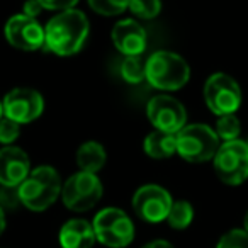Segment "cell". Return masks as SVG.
I'll list each match as a JSON object with an SVG mask.
<instances>
[{
    "label": "cell",
    "instance_id": "obj_1",
    "mask_svg": "<svg viewBox=\"0 0 248 248\" xmlns=\"http://www.w3.org/2000/svg\"><path fill=\"white\" fill-rule=\"evenodd\" d=\"M89 34L85 14L75 9L56 14L45 28V48L60 56H70L80 51Z\"/></svg>",
    "mask_w": 248,
    "mask_h": 248
},
{
    "label": "cell",
    "instance_id": "obj_2",
    "mask_svg": "<svg viewBox=\"0 0 248 248\" xmlns=\"http://www.w3.org/2000/svg\"><path fill=\"white\" fill-rule=\"evenodd\" d=\"M19 201L31 211H46L62 194V180L53 167H38L17 187Z\"/></svg>",
    "mask_w": 248,
    "mask_h": 248
},
{
    "label": "cell",
    "instance_id": "obj_3",
    "mask_svg": "<svg viewBox=\"0 0 248 248\" xmlns=\"http://www.w3.org/2000/svg\"><path fill=\"white\" fill-rule=\"evenodd\" d=\"M187 62L172 51H156L146 60V80L158 90H179L189 82Z\"/></svg>",
    "mask_w": 248,
    "mask_h": 248
},
{
    "label": "cell",
    "instance_id": "obj_4",
    "mask_svg": "<svg viewBox=\"0 0 248 248\" xmlns=\"http://www.w3.org/2000/svg\"><path fill=\"white\" fill-rule=\"evenodd\" d=\"M177 153L186 162L202 163L214 158L219 148V138L216 131L206 124H190L184 126L175 135Z\"/></svg>",
    "mask_w": 248,
    "mask_h": 248
},
{
    "label": "cell",
    "instance_id": "obj_5",
    "mask_svg": "<svg viewBox=\"0 0 248 248\" xmlns=\"http://www.w3.org/2000/svg\"><path fill=\"white\" fill-rule=\"evenodd\" d=\"M95 238L109 248L128 247L135 238V224L131 217L117 207H106L93 217Z\"/></svg>",
    "mask_w": 248,
    "mask_h": 248
},
{
    "label": "cell",
    "instance_id": "obj_6",
    "mask_svg": "<svg viewBox=\"0 0 248 248\" xmlns=\"http://www.w3.org/2000/svg\"><path fill=\"white\" fill-rule=\"evenodd\" d=\"M214 172L221 182L240 186L248 179V145L240 140L226 141L214 155Z\"/></svg>",
    "mask_w": 248,
    "mask_h": 248
},
{
    "label": "cell",
    "instance_id": "obj_7",
    "mask_svg": "<svg viewBox=\"0 0 248 248\" xmlns=\"http://www.w3.org/2000/svg\"><path fill=\"white\" fill-rule=\"evenodd\" d=\"M63 204L70 211L83 213L95 206L102 197V184L95 173L77 172L62 187Z\"/></svg>",
    "mask_w": 248,
    "mask_h": 248
},
{
    "label": "cell",
    "instance_id": "obj_8",
    "mask_svg": "<svg viewBox=\"0 0 248 248\" xmlns=\"http://www.w3.org/2000/svg\"><path fill=\"white\" fill-rule=\"evenodd\" d=\"M204 99L207 107L217 116L234 114L241 104L240 85L226 73H214L204 85Z\"/></svg>",
    "mask_w": 248,
    "mask_h": 248
},
{
    "label": "cell",
    "instance_id": "obj_9",
    "mask_svg": "<svg viewBox=\"0 0 248 248\" xmlns=\"http://www.w3.org/2000/svg\"><path fill=\"white\" fill-rule=\"evenodd\" d=\"M172 202L173 201L169 190L155 184L140 187L133 196V209L138 214V217L153 224L167 219Z\"/></svg>",
    "mask_w": 248,
    "mask_h": 248
},
{
    "label": "cell",
    "instance_id": "obj_10",
    "mask_svg": "<svg viewBox=\"0 0 248 248\" xmlns=\"http://www.w3.org/2000/svg\"><path fill=\"white\" fill-rule=\"evenodd\" d=\"M146 116L156 131L177 135L186 126L187 114L184 106L170 95H156L146 106Z\"/></svg>",
    "mask_w": 248,
    "mask_h": 248
},
{
    "label": "cell",
    "instance_id": "obj_11",
    "mask_svg": "<svg viewBox=\"0 0 248 248\" xmlns=\"http://www.w3.org/2000/svg\"><path fill=\"white\" fill-rule=\"evenodd\" d=\"M4 116L17 124L31 123L38 119L45 110L41 93L32 89H14L4 99Z\"/></svg>",
    "mask_w": 248,
    "mask_h": 248
},
{
    "label": "cell",
    "instance_id": "obj_12",
    "mask_svg": "<svg viewBox=\"0 0 248 248\" xmlns=\"http://www.w3.org/2000/svg\"><path fill=\"white\" fill-rule=\"evenodd\" d=\"M5 38L14 48L22 51H36L46 43L45 29L36 19L28 16H14L5 24Z\"/></svg>",
    "mask_w": 248,
    "mask_h": 248
},
{
    "label": "cell",
    "instance_id": "obj_13",
    "mask_svg": "<svg viewBox=\"0 0 248 248\" xmlns=\"http://www.w3.org/2000/svg\"><path fill=\"white\" fill-rule=\"evenodd\" d=\"M31 170L28 153L16 146L0 150V184L4 187H19Z\"/></svg>",
    "mask_w": 248,
    "mask_h": 248
},
{
    "label": "cell",
    "instance_id": "obj_14",
    "mask_svg": "<svg viewBox=\"0 0 248 248\" xmlns=\"http://www.w3.org/2000/svg\"><path fill=\"white\" fill-rule=\"evenodd\" d=\"M112 41L124 56L143 55L146 49V32L136 21L124 19L112 28Z\"/></svg>",
    "mask_w": 248,
    "mask_h": 248
},
{
    "label": "cell",
    "instance_id": "obj_15",
    "mask_svg": "<svg viewBox=\"0 0 248 248\" xmlns=\"http://www.w3.org/2000/svg\"><path fill=\"white\" fill-rule=\"evenodd\" d=\"M95 241L93 226L85 219H70L60 230L62 248H92Z\"/></svg>",
    "mask_w": 248,
    "mask_h": 248
},
{
    "label": "cell",
    "instance_id": "obj_16",
    "mask_svg": "<svg viewBox=\"0 0 248 248\" xmlns=\"http://www.w3.org/2000/svg\"><path fill=\"white\" fill-rule=\"evenodd\" d=\"M145 152L148 156L156 160L169 158L177 152V138L175 135L169 133L153 131L145 138Z\"/></svg>",
    "mask_w": 248,
    "mask_h": 248
},
{
    "label": "cell",
    "instance_id": "obj_17",
    "mask_svg": "<svg viewBox=\"0 0 248 248\" xmlns=\"http://www.w3.org/2000/svg\"><path fill=\"white\" fill-rule=\"evenodd\" d=\"M77 163L82 172L97 173L106 163V152H104L102 145L97 141L83 143L77 153Z\"/></svg>",
    "mask_w": 248,
    "mask_h": 248
},
{
    "label": "cell",
    "instance_id": "obj_18",
    "mask_svg": "<svg viewBox=\"0 0 248 248\" xmlns=\"http://www.w3.org/2000/svg\"><path fill=\"white\" fill-rule=\"evenodd\" d=\"M194 219V207L187 201H175L172 202V207L167 216V223L173 230H186Z\"/></svg>",
    "mask_w": 248,
    "mask_h": 248
},
{
    "label": "cell",
    "instance_id": "obj_19",
    "mask_svg": "<svg viewBox=\"0 0 248 248\" xmlns=\"http://www.w3.org/2000/svg\"><path fill=\"white\" fill-rule=\"evenodd\" d=\"M121 75L128 83H141L146 78V62L143 56H126L121 63Z\"/></svg>",
    "mask_w": 248,
    "mask_h": 248
},
{
    "label": "cell",
    "instance_id": "obj_20",
    "mask_svg": "<svg viewBox=\"0 0 248 248\" xmlns=\"http://www.w3.org/2000/svg\"><path fill=\"white\" fill-rule=\"evenodd\" d=\"M240 121L234 114H224V116H219L216 123V135L219 140L226 141H233V140L238 138L240 135Z\"/></svg>",
    "mask_w": 248,
    "mask_h": 248
},
{
    "label": "cell",
    "instance_id": "obj_21",
    "mask_svg": "<svg viewBox=\"0 0 248 248\" xmlns=\"http://www.w3.org/2000/svg\"><path fill=\"white\" fill-rule=\"evenodd\" d=\"M89 5L100 16H119L129 7V0H89Z\"/></svg>",
    "mask_w": 248,
    "mask_h": 248
},
{
    "label": "cell",
    "instance_id": "obj_22",
    "mask_svg": "<svg viewBox=\"0 0 248 248\" xmlns=\"http://www.w3.org/2000/svg\"><path fill=\"white\" fill-rule=\"evenodd\" d=\"M129 11L140 19H153L162 11L160 0H129Z\"/></svg>",
    "mask_w": 248,
    "mask_h": 248
},
{
    "label": "cell",
    "instance_id": "obj_23",
    "mask_svg": "<svg viewBox=\"0 0 248 248\" xmlns=\"http://www.w3.org/2000/svg\"><path fill=\"white\" fill-rule=\"evenodd\" d=\"M216 248H248V233L245 230H231L221 236Z\"/></svg>",
    "mask_w": 248,
    "mask_h": 248
},
{
    "label": "cell",
    "instance_id": "obj_24",
    "mask_svg": "<svg viewBox=\"0 0 248 248\" xmlns=\"http://www.w3.org/2000/svg\"><path fill=\"white\" fill-rule=\"evenodd\" d=\"M19 136V124L16 121L9 119V117H2L0 119V143L2 145L11 146Z\"/></svg>",
    "mask_w": 248,
    "mask_h": 248
},
{
    "label": "cell",
    "instance_id": "obj_25",
    "mask_svg": "<svg viewBox=\"0 0 248 248\" xmlns=\"http://www.w3.org/2000/svg\"><path fill=\"white\" fill-rule=\"evenodd\" d=\"M43 9L48 11H70L77 5L78 0H38Z\"/></svg>",
    "mask_w": 248,
    "mask_h": 248
},
{
    "label": "cell",
    "instance_id": "obj_26",
    "mask_svg": "<svg viewBox=\"0 0 248 248\" xmlns=\"http://www.w3.org/2000/svg\"><path fill=\"white\" fill-rule=\"evenodd\" d=\"M41 11H43V5L39 4L38 0H28L24 4V16H28V17L36 19V16Z\"/></svg>",
    "mask_w": 248,
    "mask_h": 248
},
{
    "label": "cell",
    "instance_id": "obj_27",
    "mask_svg": "<svg viewBox=\"0 0 248 248\" xmlns=\"http://www.w3.org/2000/svg\"><path fill=\"white\" fill-rule=\"evenodd\" d=\"M143 248H173V245L169 243V241H165V240H155V241L146 243Z\"/></svg>",
    "mask_w": 248,
    "mask_h": 248
},
{
    "label": "cell",
    "instance_id": "obj_28",
    "mask_svg": "<svg viewBox=\"0 0 248 248\" xmlns=\"http://www.w3.org/2000/svg\"><path fill=\"white\" fill-rule=\"evenodd\" d=\"M5 230V214H4V207L0 206V234L4 233Z\"/></svg>",
    "mask_w": 248,
    "mask_h": 248
},
{
    "label": "cell",
    "instance_id": "obj_29",
    "mask_svg": "<svg viewBox=\"0 0 248 248\" xmlns=\"http://www.w3.org/2000/svg\"><path fill=\"white\" fill-rule=\"evenodd\" d=\"M245 231L248 233V213H247V216H245Z\"/></svg>",
    "mask_w": 248,
    "mask_h": 248
},
{
    "label": "cell",
    "instance_id": "obj_30",
    "mask_svg": "<svg viewBox=\"0 0 248 248\" xmlns=\"http://www.w3.org/2000/svg\"><path fill=\"white\" fill-rule=\"evenodd\" d=\"M2 114H4V106H2V102H0V119H2Z\"/></svg>",
    "mask_w": 248,
    "mask_h": 248
},
{
    "label": "cell",
    "instance_id": "obj_31",
    "mask_svg": "<svg viewBox=\"0 0 248 248\" xmlns=\"http://www.w3.org/2000/svg\"><path fill=\"white\" fill-rule=\"evenodd\" d=\"M247 145H248V143H247Z\"/></svg>",
    "mask_w": 248,
    "mask_h": 248
}]
</instances>
